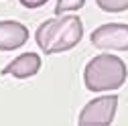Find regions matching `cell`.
Masks as SVG:
<instances>
[{
  "mask_svg": "<svg viewBox=\"0 0 128 126\" xmlns=\"http://www.w3.org/2000/svg\"><path fill=\"white\" fill-rule=\"evenodd\" d=\"M84 24L77 14H57L39 24L35 39L45 55H53L61 51H69L82 41Z\"/></svg>",
  "mask_w": 128,
  "mask_h": 126,
  "instance_id": "6da1fadb",
  "label": "cell"
},
{
  "mask_svg": "<svg viewBox=\"0 0 128 126\" xmlns=\"http://www.w3.org/2000/svg\"><path fill=\"white\" fill-rule=\"evenodd\" d=\"M128 77L126 63L110 53L94 57L84 71V82L90 92H114L120 90Z\"/></svg>",
  "mask_w": 128,
  "mask_h": 126,
  "instance_id": "7a4b0ae2",
  "label": "cell"
},
{
  "mask_svg": "<svg viewBox=\"0 0 128 126\" xmlns=\"http://www.w3.org/2000/svg\"><path fill=\"white\" fill-rule=\"evenodd\" d=\"M116 108H118V96H100L92 102L86 104V108L79 114V124L90 126V124H112L116 116Z\"/></svg>",
  "mask_w": 128,
  "mask_h": 126,
  "instance_id": "3957f363",
  "label": "cell"
},
{
  "mask_svg": "<svg viewBox=\"0 0 128 126\" xmlns=\"http://www.w3.org/2000/svg\"><path fill=\"white\" fill-rule=\"evenodd\" d=\"M92 45L104 51H128V24L124 22H110L102 24L92 33Z\"/></svg>",
  "mask_w": 128,
  "mask_h": 126,
  "instance_id": "277c9868",
  "label": "cell"
},
{
  "mask_svg": "<svg viewBox=\"0 0 128 126\" xmlns=\"http://www.w3.org/2000/svg\"><path fill=\"white\" fill-rule=\"evenodd\" d=\"M28 41V28L16 20H0V51L18 49Z\"/></svg>",
  "mask_w": 128,
  "mask_h": 126,
  "instance_id": "5b68a950",
  "label": "cell"
},
{
  "mask_svg": "<svg viewBox=\"0 0 128 126\" xmlns=\"http://www.w3.org/2000/svg\"><path fill=\"white\" fill-rule=\"evenodd\" d=\"M41 69V57L37 53H22L16 59H12L2 69V75H12L16 80H26V77L37 75Z\"/></svg>",
  "mask_w": 128,
  "mask_h": 126,
  "instance_id": "8992f818",
  "label": "cell"
},
{
  "mask_svg": "<svg viewBox=\"0 0 128 126\" xmlns=\"http://www.w3.org/2000/svg\"><path fill=\"white\" fill-rule=\"evenodd\" d=\"M96 4L104 12H124V10H128V0H96Z\"/></svg>",
  "mask_w": 128,
  "mask_h": 126,
  "instance_id": "52a82bcc",
  "label": "cell"
},
{
  "mask_svg": "<svg viewBox=\"0 0 128 126\" xmlns=\"http://www.w3.org/2000/svg\"><path fill=\"white\" fill-rule=\"evenodd\" d=\"M86 4V0H57L55 4V14H65L71 10H79Z\"/></svg>",
  "mask_w": 128,
  "mask_h": 126,
  "instance_id": "ba28073f",
  "label": "cell"
},
{
  "mask_svg": "<svg viewBox=\"0 0 128 126\" xmlns=\"http://www.w3.org/2000/svg\"><path fill=\"white\" fill-rule=\"evenodd\" d=\"M45 2H49V0H20V4H22L24 8H28V10L39 8V6H43Z\"/></svg>",
  "mask_w": 128,
  "mask_h": 126,
  "instance_id": "9c48e42d",
  "label": "cell"
}]
</instances>
